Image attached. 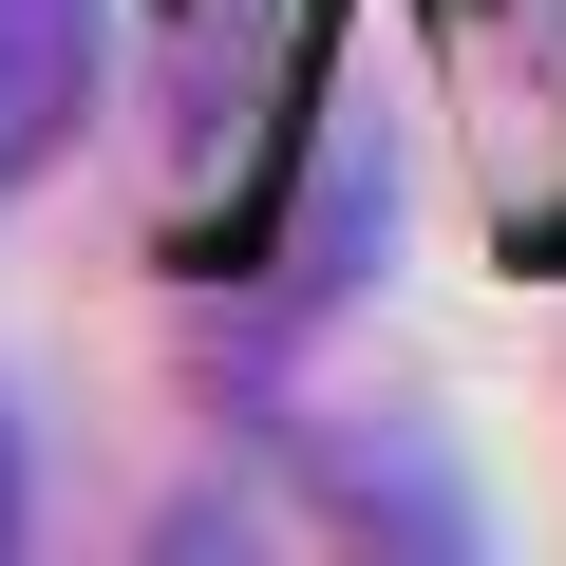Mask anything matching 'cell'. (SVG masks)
Masks as SVG:
<instances>
[{"instance_id": "obj_1", "label": "cell", "mask_w": 566, "mask_h": 566, "mask_svg": "<svg viewBox=\"0 0 566 566\" xmlns=\"http://www.w3.org/2000/svg\"><path fill=\"white\" fill-rule=\"evenodd\" d=\"M95 114V0H0V208H20Z\"/></svg>"}, {"instance_id": "obj_2", "label": "cell", "mask_w": 566, "mask_h": 566, "mask_svg": "<svg viewBox=\"0 0 566 566\" xmlns=\"http://www.w3.org/2000/svg\"><path fill=\"white\" fill-rule=\"evenodd\" d=\"M20 491H39V472H20V416H0V547H20Z\"/></svg>"}]
</instances>
